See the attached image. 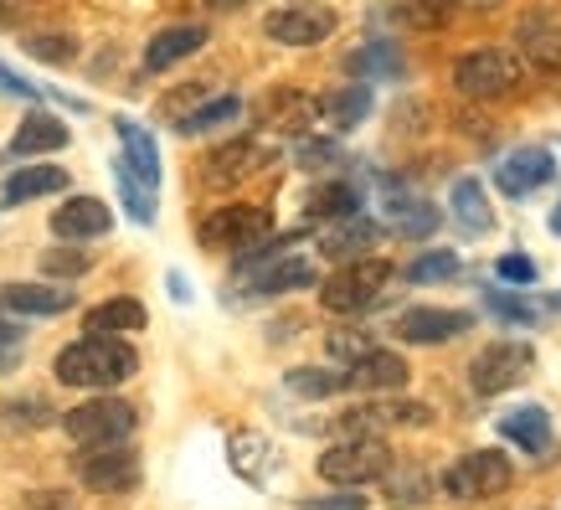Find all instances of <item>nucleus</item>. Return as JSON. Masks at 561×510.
<instances>
[{"instance_id":"1","label":"nucleus","mask_w":561,"mask_h":510,"mask_svg":"<svg viewBox=\"0 0 561 510\" xmlns=\"http://www.w3.org/2000/svg\"><path fill=\"white\" fill-rule=\"evenodd\" d=\"M51 372H57V382H62V387L108 392V387H119V382H129V376L139 372V356H135V345H129V340L93 336V330H88L83 340H72V345H62V351H57Z\"/></svg>"},{"instance_id":"2","label":"nucleus","mask_w":561,"mask_h":510,"mask_svg":"<svg viewBox=\"0 0 561 510\" xmlns=\"http://www.w3.org/2000/svg\"><path fill=\"white\" fill-rule=\"evenodd\" d=\"M387 284H391V263H387V258H371V253L351 258V263H341V269L320 284V305L330 309V315H356V309L371 305Z\"/></svg>"},{"instance_id":"3","label":"nucleus","mask_w":561,"mask_h":510,"mask_svg":"<svg viewBox=\"0 0 561 510\" xmlns=\"http://www.w3.org/2000/svg\"><path fill=\"white\" fill-rule=\"evenodd\" d=\"M72 443H83V449H99V443H129V433L139 428V408L135 403H124V397H88L83 408H72L62 418Z\"/></svg>"},{"instance_id":"4","label":"nucleus","mask_w":561,"mask_h":510,"mask_svg":"<svg viewBox=\"0 0 561 510\" xmlns=\"http://www.w3.org/2000/svg\"><path fill=\"white\" fill-rule=\"evenodd\" d=\"M391 464V449L376 433H351V439L330 443L320 454V479H330V485H341V490H351V485H371V479L387 475Z\"/></svg>"},{"instance_id":"5","label":"nucleus","mask_w":561,"mask_h":510,"mask_svg":"<svg viewBox=\"0 0 561 510\" xmlns=\"http://www.w3.org/2000/svg\"><path fill=\"white\" fill-rule=\"evenodd\" d=\"M515 83H520L515 52L474 47L454 63V88H459L463 99H505V93H515Z\"/></svg>"},{"instance_id":"6","label":"nucleus","mask_w":561,"mask_h":510,"mask_svg":"<svg viewBox=\"0 0 561 510\" xmlns=\"http://www.w3.org/2000/svg\"><path fill=\"white\" fill-rule=\"evenodd\" d=\"M511 454L505 449H474V454H463L459 464H448V475H443V490L454 495V500H494V495L511 490Z\"/></svg>"},{"instance_id":"7","label":"nucleus","mask_w":561,"mask_h":510,"mask_svg":"<svg viewBox=\"0 0 561 510\" xmlns=\"http://www.w3.org/2000/svg\"><path fill=\"white\" fill-rule=\"evenodd\" d=\"M273 233V212L253 202H227L202 222V248H221V253H248L253 242Z\"/></svg>"},{"instance_id":"8","label":"nucleus","mask_w":561,"mask_h":510,"mask_svg":"<svg viewBox=\"0 0 561 510\" xmlns=\"http://www.w3.org/2000/svg\"><path fill=\"white\" fill-rule=\"evenodd\" d=\"M530 372H536V351L526 340H494L469 361V382H474L479 397H500V392L520 387Z\"/></svg>"},{"instance_id":"9","label":"nucleus","mask_w":561,"mask_h":510,"mask_svg":"<svg viewBox=\"0 0 561 510\" xmlns=\"http://www.w3.org/2000/svg\"><path fill=\"white\" fill-rule=\"evenodd\" d=\"M139 475H145V464H139V454L135 449H124V443H99V449H88L83 460H78V479L99 495L135 490Z\"/></svg>"},{"instance_id":"10","label":"nucleus","mask_w":561,"mask_h":510,"mask_svg":"<svg viewBox=\"0 0 561 510\" xmlns=\"http://www.w3.org/2000/svg\"><path fill=\"white\" fill-rule=\"evenodd\" d=\"M381 212H387L391 233H408V238H433L438 233V206L427 202L412 181H387L381 186Z\"/></svg>"},{"instance_id":"11","label":"nucleus","mask_w":561,"mask_h":510,"mask_svg":"<svg viewBox=\"0 0 561 510\" xmlns=\"http://www.w3.org/2000/svg\"><path fill=\"white\" fill-rule=\"evenodd\" d=\"M474 325L469 309H438V305H412L397 315V336L412 345H443V340H459Z\"/></svg>"},{"instance_id":"12","label":"nucleus","mask_w":561,"mask_h":510,"mask_svg":"<svg viewBox=\"0 0 561 510\" xmlns=\"http://www.w3.org/2000/svg\"><path fill=\"white\" fill-rule=\"evenodd\" d=\"M551 175H557V155L546 150V145H520V150H511L500 160L494 186L505 191V196H530V191H541Z\"/></svg>"},{"instance_id":"13","label":"nucleus","mask_w":561,"mask_h":510,"mask_svg":"<svg viewBox=\"0 0 561 510\" xmlns=\"http://www.w3.org/2000/svg\"><path fill=\"white\" fill-rule=\"evenodd\" d=\"M263 32L278 47H320L324 36L335 32V11H324V5H289V11H273L263 21Z\"/></svg>"},{"instance_id":"14","label":"nucleus","mask_w":561,"mask_h":510,"mask_svg":"<svg viewBox=\"0 0 561 510\" xmlns=\"http://www.w3.org/2000/svg\"><path fill=\"white\" fill-rule=\"evenodd\" d=\"M412 382V366L397 351H366L341 372L345 392H402Z\"/></svg>"},{"instance_id":"15","label":"nucleus","mask_w":561,"mask_h":510,"mask_svg":"<svg viewBox=\"0 0 561 510\" xmlns=\"http://www.w3.org/2000/svg\"><path fill=\"white\" fill-rule=\"evenodd\" d=\"M273 155L257 145V139H232V145H221V150H211L206 155V166H202V175H206V186H238V181H248V175H257V170L268 166Z\"/></svg>"},{"instance_id":"16","label":"nucleus","mask_w":561,"mask_h":510,"mask_svg":"<svg viewBox=\"0 0 561 510\" xmlns=\"http://www.w3.org/2000/svg\"><path fill=\"white\" fill-rule=\"evenodd\" d=\"M108 227H114V212H108V202H99V196H72V202H62L51 212V233L62 242L103 238Z\"/></svg>"},{"instance_id":"17","label":"nucleus","mask_w":561,"mask_h":510,"mask_svg":"<svg viewBox=\"0 0 561 510\" xmlns=\"http://www.w3.org/2000/svg\"><path fill=\"white\" fill-rule=\"evenodd\" d=\"M515 42H520V52H526L541 72L561 68V16H551V11H526L520 26H515Z\"/></svg>"},{"instance_id":"18","label":"nucleus","mask_w":561,"mask_h":510,"mask_svg":"<svg viewBox=\"0 0 561 510\" xmlns=\"http://www.w3.org/2000/svg\"><path fill=\"white\" fill-rule=\"evenodd\" d=\"M381 242V227H376L371 217H341V222H330L324 227V238H320V253L324 258H335V263H351V258H366Z\"/></svg>"},{"instance_id":"19","label":"nucleus","mask_w":561,"mask_h":510,"mask_svg":"<svg viewBox=\"0 0 561 510\" xmlns=\"http://www.w3.org/2000/svg\"><path fill=\"white\" fill-rule=\"evenodd\" d=\"M0 309H11V315H32V320H42V315H62V309H72V290L68 284H5L0 290Z\"/></svg>"},{"instance_id":"20","label":"nucleus","mask_w":561,"mask_h":510,"mask_svg":"<svg viewBox=\"0 0 561 510\" xmlns=\"http://www.w3.org/2000/svg\"><path fill=\"white\" fill-rule=\"evenodd\" d=\"M257 114H263L273 129H284V135H305L309 124L320 120V99H309V93H294V88H273L268 99L257 103Z\"/></svg>"},{"instance_id":"21","label":"nucleus","mask_w":561,"mask_h":510,"mask_svg":"<svg viewBox=\"0 0 561 510\" xmlns=\"http://www.w3.org/2000/svg\"><path fill=\"white\" fill-rule=\"evenodd\" d=\"M68 124L51 120V114H26V120L16 124V135H11V145H5V155L11 160H26V155H51V150H68Z\"/></svg>"},{"instance_id":"22","label":"nucleus","mask_w":561,"mask_h":510,"mask_svg":"<svg viewBox=\"0 0 561 510\" xmlns=\"http://www.w3.org/2000/svg\"><path fill=\"white\" fill-rule=\"evenodd\" d=\"M202 47H206V26H165L145 47V72H171L175 63H186L191 52H202Z\"/></svg>"},{"instance_id":"23","label":"nucleus","mask_w":561,"mask_h":510,"mask_svg":"<svg viewBox=\"0 0 561 510\" xmlns=\"http://www.w3.org/2000/svg\"><path fill=\"white\" fill-rule=\"evenodd\" d=\"M51 191H68V170L62 166H21V170L5 175V186H0V206L36 202V196H51Z\"/></svg>"},{"instance_id":"24","label":"nucleus","mask_w":561,"mask_h":510,"mask_svg":"<svg viewBox=\"0 0 561 510\" xmlns=\"http://www.w3.org/2000/svg\"><path fill=\"white\" fill-rule=\"evenodd\" d=\"M114 129H119V145H124V166L154 191L160 186V145H154V135L139 129L135 120H114Z\"/></svg>"},{"instance_id":"25","label":"nucleus","mask_w":561,"mask_h":510,"mask_svg":"<svg viewBox=\"0 0 561 510\" xmlns=\"http://www.w3.org/2000/svg\"><path fill=\"white\" fill-rule=\"evenodd\" d=\"M500 433L515 443V449H526V454H546V443H551V412L541 403H526V408H515L500 418Z\"/></svg>"},{"instance_id":"26","label":"nucleus","mask_w":561,"mask_h":510,"mask_svg":"<svg viewBox=\"0 0 561 510\" xmlns=\"http://www.w3.org/2000/svg\"><path fill=\"white\" fill-rule=\"evenodd\" d=\"M320 120H330L335 129H360V124L371 120V83H345L335 93H324L320 99Z\"/></svg>"},{"instance_id":"27","label":"nucleus","mask_w":561,"mask_h":510,"mask_svg":"<svg viewBox=\"0 0 561 510\" xmlns=\"http://www.w3.org/2000/svg\"><path fill=\"white\" fill-rule=\"evenodd\" d=\"M145 325H150V309L139 305V299H129V294L88 309V330L93 336H129V330H145Z\"/></svg>"},{"instance_id":"28","label":"nucleus","mask_w":561,"mask_h":510,"mask_svg":"<svg viewBox=\"0 0 561 510\" xmlns=\"http://www.w3.org/2000/svg\"><path fill=\"white\" fill-rule=\"evenodd\" d=\"M448 202H454V217H459L463 233H490L494 227V206L484 196V181L479 175H459L454 191H448Z\"/></svg>"},{"instance_id":"29","label":"nucleus","mask_w":561,"mask_h":510,"mask_svg":"<svg viewBox=\"0 0 561 510\" xmlns=\"http://www.w3.org/2000/svg\"><path fill=\"white\" fill-rule=\"evenodd\" d=\"M360 212V186L351 181H324L305 196V217L314 222H341V217H356Z\"/></svg>"},{"instance_id":"30","label":"nucleus","mask_w":561,"mask_h":510,"mask_svg":"<svg viewBox=\"0 0 561 510\" xmlns=\"http://www.w3.org/2000/svg\"><path fill=\"white\" fill-rule=\"evenodd\" d=\"M238 114H242V99L238 93H221V99L196 103L186 120H175V129H181V135H211V129H221V124L238 120Z\"/></svg>"},{"instance_id":"31","label":"nucleus","mask_w":561,"mask_h":510,"mask_svg":"<svg viewBox=\"0 0 561 510\" xmlns=\"http://www.w3.org/2000/svg\"><path fill=\"white\" fill-rule=\"evenodd\" d=\"M351 72H356V78H408V57L391 47V42H366V47L351 57Z\"/></svg>"},{"instance_id":"32","label":"nucleus","mask_w":561,"mask_h":510,"mask_svg":"<svg viewBox=\"0 0 561 510\" xmlns=\"http://www.w3.org/2000/svg\"><path fill=\"white\" fill-rule=\"evenodd\" d=\"M381 485H387L391 506H423L427 495H433V479H427L423 469H397V464H387Z\"/></svg>"},{"instance_id":"33","label":"nucleus","mask_w":561,"mask_h":510,"mask_svg":"<svg viewBox=\"0 0 561 510\" xmlns=\"http://www.w3.org/2000/svg\"><path fill=\"white\" fill-rule=\"evenodd\" d=\"M114 181H119V196H124V206H129V217H135V222H154V191L145 186L135 170L124 166V160L114 166Z\"/></svg>"},{"instance_id":"34","label":"nucleus","mask_w":561,"mask_h":510,"mask_svg":"<svg viewBox=\"0 0 561 510\" xmlns=\"http://www.w3.org/2000/svg\"><path fill=\"white\" fill-rule=\"evenodd\" d=\"M463 273V263H459V253H423L417 263H408V284H443V279H459Z\"/></svg>"},{"instance_id":"35","label":"nucleus","mask_w":561,"mask_h":510,"mask_svg":"<svg viewBox=\"0 0 561 510\" xmlns=\"http://www.w3.org/2000/svg\"><path fill=\"white\" fill-rule=\"evenodd\" d=\"M88 269H93V253H83V248H47L42 253V273L57 279V284H68V279H78Z\"/></svg>"},{"instance_id":"36","label":"nucleus","mask_w":561,"mask_h":510,"mask_svg":"<svg viewBox=\"0 0 561 510\" xmlns=\"http://www.w3.org/2000/svg\"><path fill=\"white\" fill-rule=\"evenodd\" d=\"M21 47L32 52V57H42V63H72V57H78V42H72L68 32H36V36H26Z\"/></svg>"},{"instance_id":"37","label":"nucleus","mask_w":561,"mask_h":510,"mask_svg":"<svg viewBox=\"0 0 561 510\" xmlns=\"http://www.w3.org/2000/svg\"><path fill=\"white\" fill-rule=\"evenodd\" d=\"M484 305H490L500 320H511V325H536V320H541V305H530V299L505 294V290H490V294H484Z\"/></svg>"},{"instance_id":"38","label":"nucleus","mask_w":561,"mask_h":510,"mask_svg":"<svg viewBox=\"0 0 561 510\" xmlns=\"http://www.w3.org/2000/svg\"><path fill=\"white\" fill-rule=\"evenodd\" d=\"M335 160H341V145H335V139L299 135V145H294V166H305V170H330Z\"/></svg>"},{"instance_id":"39","label":"nucleus","mask_w":561,"mask_h":510,"mask_svg":"<svg viewBox=\"0 0 561 510\" xmlns=\"http://www.w3.org/2000/svg\"><path fill=\"white\" fill-rule=\"evenodd\" d=\"M397 11L412 26H443V21L454 16V0H397Z\"/></svg>"},{"instance_id":"40","label":"nucleus","mask_w":561,"mask_h":510,"mask_svg":"<svg viewBox=\"0 0 561 510\" xmlns=\"http://www.w3.org/2000/svg\"><path fill=\"white\" fill-rule=\"evenodd\" d=\"M289 392H299V397H330V392H341V376L335 372H289Z\"/></svg>"},{"instance_id":"41","label":"nucleus","mask_w":561,"mask_h":510,"mask_svg":"<svg viewBox=\"0 0 561 510\" xmlns=\"http://www.w3.org/2000/svg\"><path fill=\"white\" fill-rule=\"evenodd\" d=\"M494 273H500L505 284H515V290H526V284H536V273H541V269H536L526 253H505L500 263H494Z\"/></svg>"},{"instance_id":"42","label":"nucleus","mask_w":561,"mask_h":510,"mask_svg":"<svg viewBox=\"0 0 561 510\" xmlns=\"http://www.w3.org/2000/svg\"><path fill=\"white\" fill-rule=\"evenodd\" d=\"M366 351H371V345L360 336H351V330H335V336H330V356L335 361H356V356H366Z\"/></svg>"},{"instance_id":"43","label":"nucleus","mask_w":561,"mask_h":510,"mask_svg":"<svg viewBox=\"0 0 561 510\" xmlns=\"http://www.w3.org/2000/svg\"><path fill=\"white\" fill-rule=\"evenodd\" d=\"M0 93H11V99H42V88L26 83V78H16L5 63H0Z\"/></svg>"},{"instance_id":"44","label":"nucleus","mask_w":561,"mask_h":510,"mask_svg":"<svg viewBox=\"0 0 561 510\" xmlns=\"http://www.w3.org/2000/svg\"><path fill=\"white\" fill-rule=\"evenodd\" d=\"M21 361V340H0V372H11Z\"/></svg>"},{"instance_id":"45","label":"nucleus","mask_w":561,"mask_h":510,"mask_svg":"<svg viewBox=\"0 0 561 510\" xmlns=\"http://www.w3.org/2000/svg\"><path fill=\"white\" fill-rule=\"evenodd\" d=\"M211 11H238V5H248V0H206Z\"/></svg>"},{"instance_id":"46","label":"nucleus","mask_w":561,"mask_h":510,"mask_svg":"<svg viewBox=\"0 0 561 510\" xmlns=\"http://www.w3.org/2000/svg\"><path fill=\"white\" fill-rule=\"evenodd\" d=\"M0 340H21L16 325H5V315H0Z\"/></svg>"},{"instance_id":"47","label":"nucleus","mask_w":561,"mask_h":510,"mask_svg":"<svg viewBox=\"0 0 561 510\" xmlns=\"http://www.w3.org/2000/svg\"><path fill=\"white\" fill-rule=\"evenodd\" d=\"M463 5H479V11H494L500 0H463Z\"/></svg>"},{"instance_id":"48","label":"nucleus","mask_w":561,"mask_h":510,"mask_svg":"<svg viewBox=\"0 0 561 510\" xmlns=\"http://www.w3.org/2000/svg\"><path fill=\"white\" fill-rule=\"evenodd\" d=\"M551 233L561 238V202H557V212H551Z\"/></svg>"},{"instance_id":"49","label":"nucleus","mask_w":561,"mask_h":510,"mask_svg":"<svg viewBox=\"0 0 561 510\" xmlns=\"http://www.w3.org/2000/svg\"><path fill=\"white\" fill-rule=\"evenodd\" d=\"M551 309H561V294H557V299H551Z\"/></svg>"}]
</instances>
